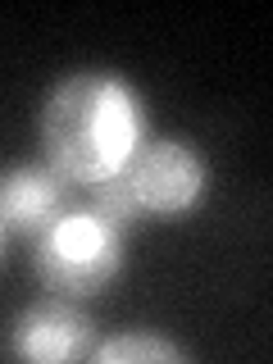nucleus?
I'll return each instance as SVG.
<instances>
[{
	"instance_id": "nucleus-1",
	"label": "nucleus",
	"mask_w": 273,
	"mask_h": 364,
	"mask_svg": "<svg viewBox=\"0 0 273 364\" xmlns=\"http://www.w3.org/2000/svg\"><path fill=\"white\" fill-rule=\"evenodd\" d=\"M37 136L46 164L87 191L123 173L132 151L151 136V114L141 91L114 68H73L46 91Z\"/></svg>"
},
{
	"instance_id": "nucleus-2",
	"label": "nucleus",
	"mask_w": 273,
	"mask_h": 364,
	"mask_svg": "<svg viewBox=\"0 0 273 364\" xmlns=\"http://www.w3.org/2000/svg\"><path fill=\"white\" fill-rule=\"evenodd\" d=\"M123 250H128V237L114 232L100 214H91L77 200L68 214H60L50 228L32 237V273L50 296L87 301L119 282L123 259H128Z\"/></svg>"
},
{
	"instance_id": "nucleus-3",
	"label": "nucleus",
	"mask_w": 273,
	"mask_h": 364,
	"mask_svg": "<svg viewBox=\"0 0 273 364\" xmlns=\"http://www.w3.org/2000/svg\"><path fill=\"white\" fill-rule=\"evenodd\" d=\"M123 182L132 187L146 219H187L205 205L210 164L191 141L178 136H146L123 164Z\"/></svg>"
},
{
	"instance_id": "nucleus-4",
	"label": "nucleus",
	"mask_w": 273,
	"mask_h": 364,
	"mask_svg": "<svg viewBox=\"0 0 273 364\" xmlns=\"http://www.w3.org/2000/svg\"><path fill=\"white\" fill-rule=\"evenodd\" d=\"M9 350L32 364H68L91 360L96 350V318L73 296H46L32 301L9 328Z\"/></svg>"
},
{
	"instance_id": "nucleus-5",
	"label": "nucleus",
	"mask_w": 273,
	"mask_h": 364,
	"mask_svg": "<svg viewBox=\"0 0 273 364\" xmlns=\"http://www.w3.org/2000/svg\"><path fill=\"white\" fill-rule=\"evenodd\" d=\"M77 200H82V187L55 173L46 159H23V164H9L0 173V219L9 232L28 237V242L60 214H68Z\"/></svg>"
},
{
	"instance_id": "nucleus-6",
	"label": "nucleus",
	"mask_w": 273,
	"mask_h": 364,
	"mask_svg": "<svg viewBox=\"0 0 273 364\" xmlns=\"http://www.w3.org/2000/svg\"><path fill=\"white\" fill-rule=\"evenodd\" d=\"M91 360L96 364H187L191 350L159 333H119L109 341H96Z\"/></svg>"
},
{
	"instance_id": "nucleus-7",
	"label": "nucleus",
	"mask_w": 273,
	"mask_h": 364,
	"mask_svg": "<svg viewBox=\"0 0 273 364\" xmlns=\"http://www.w3.org/2000/svg\"><path fill=\"white\" fill-rule=\"evenodd\" d=\"M82 205H87L91 214H100V219H105L114 232H123V237H132L136 228L146 223V214H141V205H136L132 187L123 182V173L96 182V187H87L82 191Z\"/></svg>"
},
{
	"instance_id": "nucleus-8",
	"label": "nucleus",
	"mask_w": 273,
	"mask_h": 364,
	"mask_svg": "<svg viewBox=\"0 0 273 364\" xmlns=\"http://www.w3.org/2000/svg\"><path fill=\"white\" fill-rule=\"evenodd\" d=\"M5 237H9V228H5V219H0V259H5Z\"/></svg>"
}]
</instances>
